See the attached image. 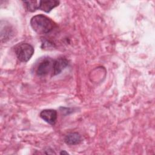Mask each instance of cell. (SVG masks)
<instances>
[{
    "instance_id": "6da1fadb",
    "label": "cell",
    "mask_w": 155,
    "mask_h": 155,
    "mask_svg": "<svg viewBox=\"0 0 155 155\" xmlns=\"http://www.w3.org/2000/svg\"><path fill=\"white\" fill-rule=\"evenodd\" d=\"M32 29L38 34L42 35L50 33L53 30L54 24L53 21L44 15H37L30 19Z\"/></svg>"
},
{
    "instance_id": "7a4b0ae2",
    "label": "cell",
    "mask_w": 155,
    "mask_h": 155,
    "mask_svg": "<svg viewBox=\"0 0 155 155\" xmlns=\"http://www.w3.org/2000/svg\"><path fill=\"white\" fill-rule=\"evenodd\" d=\"M15 51L17 58L22 62L28 61L34 53L33 47L26 42H22L15 47Z\"/></svg>"
},
{
    "instance_id": "3957f363",
    "label": "cell",
    "mask_w": 155,
    "mask_h": 155,
    "mask_svg": "<svg viewBox=\"0 0 155 155\" xmlns=\"http://www.w3.org/2000/svg\"><path fill=\"white\" fill-rule=\"evenodd\" d=\"M53 63L54 59H52L49 57L44 58L39 62L36 67V73L37 75L43 76L48 74L50 71H52L53 73Z\"/></svg>"
},
{
    "instance_id": "277c9868",
    "label": "cell",
    "mask_w": 155,
    "mask_h": 155,
    "mask_svg": "<svg viewBox=\"0 0 155 155\" xmlns=\"http://www.w3.org/2000/svg\"><path fill=\"white\" fill-rule=\"evenodd\" d=\"M40 117L50 125H54L57 120V111L53 109H45L41 111Z\"/></svg>"
},
{
    "instance_id": "5b68a950",
    "label": "cell",
    "mask_w": 155,
    "mask_h": 155,
    "mask_svg": "<svg viewBox=\"0 0 155 155\" xmlns=\"http://www.w3.org/2000/svg\"><path fill=\"white\" fill-rule=\"evenodd\" d=\"M68 65V60L64 57H60L54 60L52 75L55 76L59 74Z\"/></svg>"
},
{
    "instance_id": "8992f818",
    "label": "cell",
    "mask_w": 155,
    "mask_h": 155,
    "mask_svg": "<svg viewBox=\"0 0 155 155\" xmlns=\"http://www.w3.org/2000/svg\"><path fill=\"white\" fill-rule=\"evenodd\" d=\"M59 1L51 0V1H40L39 9L46 12H50L52 9L58 6Z\"/></svg>"
},
{
    "instance_id": "52a82bcc",
    "label": "cell",
    "mask_w": 155,
    "mask_h": 155,
    "mask_svg": "<svg viewBox=\"0 0 155 155\" xmlns=\"http://www.w3.org/2000/svg\"><path fill=\"white\" fill-rule=\"evenodd\" d=\"M64 141L67 145H77L81 142V136L79 133L76 132L70 133L65 136Z\"/></svg>"
},
{
    "instance_id": "ba28073f",
    "label": "cell",
    "mask_w": 155,
    "mask_h": 155,
    "mask_svg": "<svg viewBox=\"0 0 155 155\" xmlns=\"http://www.w3.org/2000/svg\"><path fill=\"white\" fill-rule=\"evenodd\" d=\"M23 2L25 4L26 9L29 12H33L39 9L40 1H24Z\"/></svg>"
},
{
    "instance_id": "9c48e42d",
    "label": "cell",
    "mask_w": 155,
    "mask_h": 155,
    "mask_svg": "<svg viewBox=\"0 0 155 155\" xmlns=\"http://www.w3.org/2000/svg\"><path fill=\"white\" fill-rule=\"evenodd\" d=\"M60 154H68V153L67 152H66L65 151H64V150H62V151L60 153Z\"/></svg>"
}]
</instances>
